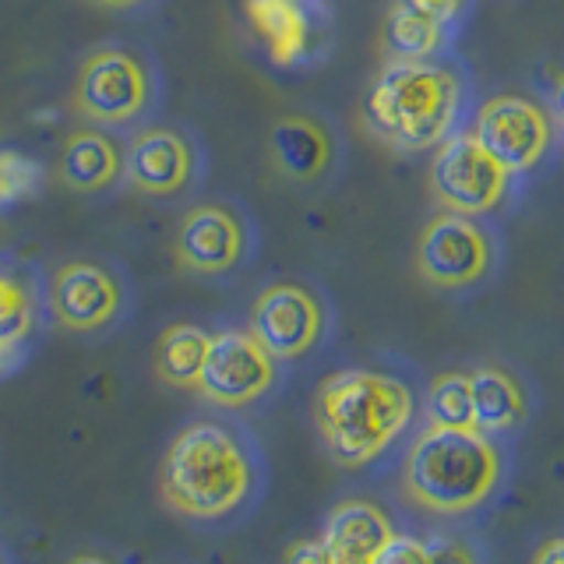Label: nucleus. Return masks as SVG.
Here are the masks:
<instances>
[{
  "mask_svg": "<svg viewBox=\"0 0 564 564\" xmlns=\"http://www.w3.org/2000/svg\"><path fill=\"white\" fill-rule=\"evenodd\" d=\"M251 234L243 216L226 202L194 205L176 226L173 261L176 269L194 275H226L247 258Z\"/></svg>",
  "mask_w": 564,
  "mask_h": 564,
  "instance_id": "nucleus-13",
  "label": "nucleus"
},
{
  "mask_svg": "<svg viewBox=\"0 0 564 564\" xmlns=\"http://www.w3.org/2000/svg\"><path fill=\"white\" fill-rule=\"evenodd\" d=\"M427 423L445 431L473 427V399H469V370H445L427 388Z\"/></svg>",
  "mask_w": 564,
  "mask_h": 564,
  "instance_id": "nucleus-21",
  "label": "nucleus"
},
{
  "mask_svg": "<svg viewBox=\"0 0 564 564\" xmlns=\"http://www.w3.org/2000/svg\"><path fill=\"white\" fill-rule=\"evenodd\" d=\"M22 360V343L14 339H0V375H8V370Z\"/></svg>",
  "mask_w": 564,
  "mask_h": 564,
  "instance_id": "nucleus-29",
  "label": "nucleus"
},
{
  "mask_svg": "<svg viewBox=\"0 0 564 564\" xmlns=\"http://www.w3.org/2000/svg\"><path fill=\"white\" fill-rule=\"evenodd\" d=\"M325 304L304 282H272L254 296L251 332L264 352L282 360H300L322 343L325 335Z\"/></svg>",
  "mask_w": 564,
  "mask_h": 564,
  "instance_id": "nucleus-11",
  "label": "nucleus"
},
{
  "mask_svg": "<svg viewBox=\"0 0 564 564\" xmlns=\"http://www.w3.org/2000/svg\"><path fill=\"white\" fill-rule=\"evenodd\" d=\"M159 501L181 519H223L254 487V466L237 434L216 420H194L170 441L159 463Z\"/></svg>",
  "mask_w": 564,
  "mask_h": 564,
  "instance_id": "nucleus-2",
  "label": "nucleus"
},
{
  "mask_svg": "<svg viewBox=\"0 0 564 564\" xmlns=\"http://www.w3.org/2000/svg\"><path fill=\"white\" fill-rule=\"evenodd\" d=\"M405 8H413V11H420L423 18H431V22H437V25H445V29H452L458 18L466 14V8H469V0H402Z\"/></svg>",
  "mask_w": 564,
  "mask_h": 564,
  "instance_id": "nucleus-25",
  "label": "nucleus"
},
{
  "mask_svg": "<svg viewBox=\"0 0 564 564\" xmlns=\"http://www.w3.org/2000/svg\"><path fill=\"white\" fill-rule=\"evenodd\" d=\"M473 138L516 176L536 170L554 152L557 128L540 99L525 93H498L476 113Z\"/></svg>",
  "mask_w": 564,
  "mask_h": 564,
  "instance_id": "nucleus-9",
  "label": "nucleus"
},
{
  "mask_svg": "<svg viewBox=\"0 0 564 564\" xmlns=\"http://www.w3.org/2000/svg\"><path fill=\"white\" fill-rule=\"evenodd\" d=\"M463 113V78L434 61H388L364 96V123L395 152L441 145Z\"/></svg>",
  "mask_w": 564,
  "mask_h": 564,
  "instance_id": "nucleus-3",
  "label": "nucleus"
},
{
  "mask_svg": "<svg viewBox=\"0 0 564 564\" xmlns=\"http://www.w3.org/2000/svg\"><path fill=\"white\" fill-rule=\"evenodd\" d=\"M269 155L275 170L293 184H314L335 163V134L311 113H282L272 120Z\"/></svg>",
  "mask_w": 564,
  "mask_h": 564,
  "instance_id": "nucleus-15",
  "label": "nucleus"
},
{
  "mask_svg": "<svg viewBox=\"0 0 564 564\" xmlns=\"http://www.w3.org/2000/svg\"><path fill=\"white\" fill-rule=\"evenodd\" d=\"M533 564H564V540L551 536L540 543V551L533 554Z\"/></svg>",
  "mask_w": 564,
  "mask_h": 564,
  "instance_id": "nucleus-28",
  "label": "nucleus"
},
{
  "mask_svg": "<svg viewBox=\"0 0 564 564\" xmlns=\"http://www.w3.org/2000/svg\"><path fill=\"white\" fill-rule=\"evenodd\" d=\"M155 96L152 70L128 46H99L78 67L70 102L75 110L102 123V128H123L149 113Z\"/></svg>",
  "mask_w": 564,
  "mask_h": 564,
  "instance_id": "nucleus-5",
  "label": "nucleus"
},
{
  "mask_svg": "<svg viewBox=\"0 0 564 564\" xmlns=\"http://www.w3.org/2000/svg\"><path fill=\"white\" fill-rule=\"evenodd\" d=\"M123 173L145 198H173L198 176V152L184 131L155 123L131 138L128 152H123Z\"/></svg>",
  "mask_w": 564,
  "mask_h": 564,
  "instance_id": "nucleus-14",
  "label": "nucleus"
},
{
  "mask_svg": "<svg viewBox=\"0 0 564 564\" xmlns=\"http://www.w3.org/2000/svg\"><path fill=\"white\" fill-rule=\"evenodd\" d=\"M35 328V290L32 279L0 261V339L25 343Z\"/></svg>",
  "mask_w": 564,
  "mask_h": 564,
  "instance_id": "nucleus-22",
  "label": "nucleus"
},
{
  "mask_svg": "<svg viewBox=\"0 0 564 564\" xmlns=\"http://www.w3.org/2000/svg\"><path fill=\"white\" fill-rule=\"evenodd\" d=\"M431 159V191L437 205L458 216H490L511 194V173L494 159L480 141L469 134H448L434 145Z\"/></svg>",
  "mask_w": 564,
  "mask_h": 564,
  "instance_id": "nucleus-7",
  "label": "nucleus"
},
{
  "mask_svg": "<svg viewBox=\"0 0 564 564\" xmlns=\"http://www.w3.org/2000/svg\"><path fill=\"white\" fill-rule=\"evenodd\" d=\"M67 564H117L110 554H96V551H82L75 557H67Z\"/></svg>",
  "mask_w": 564,
  "mask_h": 564,
  "instance_id": "nucleus-30",
  "label": "nucleus"
},
{
  "mask_svg": "<svg viewBox=\"0 0 564 564\" xmlns=\"http://www.w3.org/2000/svg\"><path fill=\"white\" fill-rule=\"evenodd\" d=\"M205 349H208L205 328L191 325V322L170 325L155 339V349H152L155 378L170 388H181V392H194V384H198V375H202V364H205Z\"/></svg>",
  "mask_w": 564,
  "mask_h": 564,
  "instance_id": "nucleus-19",
  "label": "nucleus"
},
{
  "mask_svg": "<svg viewBox=\"0 0 564 564\" xmlns=\"http://www.w3.org/2000/svg\"><path fill=\"white\" fill-rule=\"evenodd\" d=\"M381 50L388 61H431L448 43V29L395 0L381 22Z\"/></svg>",
  "mask_w": 564,
  "mask_h": 564,
  "instance_id": "nucleus-20",
  "label": "nucleus"
},
{
  "mask_svg": "<svg viewBox=\"0 0 564 564\" xmlns=\"http://www.w3.org/2000/svg\"><path fill=\"white\" fill-rule=\"evenodd\" d=\"M243 18L275 67H311L335 43L332 0H243Z\"/></svg>",
  "mask_w": 564,
  "mask_h": 564,
  "instance_id": "nucleus-8",
  "label": "nucleus"
},
{
  "mask_svg": "<svg viewBox=\"0 0 564 564\" xmlns=\"http://www.w3.org/2000/svg\"><path fill=\"white\" fill-rule=\"evenodd\" d=\"M282 564H328V557H325L322 540L304 536V540H293L286 551H282Z\"/></svg>",
  "mask_w": 564,
  "mask_h": 564,
  "instance_id": "nucleus-27",
  "label": "nucleus"
},
{
  "mask_svg": "<svg viewBox=\"0 0 564 564\" xmlns=\"http://www.w3.org/2000/svg\"><path fill=\"white\" fill-rule=\"evenodd\" d=\"M123 173V149L102 131H70L61 159L57 181L75 194H99L113 187Z\"/></svg>",
  "mask_w": 564,
  "mask_h": 564,
  "instance_id": "nucleus-17",
  "label": "nucleus"
},
{
  "mask_svg": "<svg viewBox=\"0 0 564 564\" xmlns=\"http://www.w3.org/2000/svg\"><path fill=\"white\" fill-rule=\"evenodd\" d=\"M40 184V166L18 152H0V202H14Z\"/></svg>",
  "mask_w": 564,
  "mask_h": 564,
  "instance_id": "nucleus-23",
  "label": "nucleus"
},
{
  "mask_svg": "<svg viewBox=\"0 0 564 564\" xmlns=\"http://www.w3.org/2000/svg\"><path fill=\"white\" fill-rule=\"evenodd\" d=\"M423 551H427V564H476L469 546L458 540H448V536L423 543Z\"/></svg>",
  "mask_w": 564,
  "mask_h": 564,
  "instance_id": "nucleus-26",
  "label": "nucleus"
},
{
  "mask_svg": "<svg viewBox=\"0 0 564 564\" xmlns=\"http://www.w3.org/2000/svg\"><path fill=\"white\" fill-rule=\"evenodd\" d=\"M469 399H473V427L484 434L516 431L529 416V395L522 381L501 364H480L469 370Z\"/></svg>",
  "mask_w": 564,
  "mask_h": 564,
  "instance_id": "nucleus-18",
  "label": "nucleus"
},
{
  "mask_svg": "<svg viewBox=\"0 0 564 564\" xmlns=\"http://www.w3.org/2000/svg\"><path fill=\"white\" fill-rule=\"evenodd\" d=\"M410 384L381 370L349 367L328 375L311 399V420L339 469H364L413 420Z\"/></svg>",
  "mask_w": 564,
  "mask_h": 564,
  "instance_id": "nucleus-1",
  "label": "nucleus"
},
{
  "mask_svg": "<svg viewBox=\"0 0 564 564\" xmlns=\"http://www.w3.org/2000/svg\"><path fill=\"white\" fill-rule=\"evenodd\" d=\"M279 378V364L251 332L226 328L208 335L205 364L194 392L219 410H243L258 402Z\"/></svg>",
  "mask_w": 564,
  "mask_h": 564,
  "instance_id": "nucleus-10",
  "label": "nucleus"
},
{
  "mask_svg": "<svg viewBox=\"0 0 564 564\" xmlns=\"http://www.w3.org/2000/svg\"><path fill=\"white\" fill-rule=\"evenodd\" d=\"M50 314L64 332L93 335L110 328L123 311V286L110 264L64 261L50 279Z\"/></svg>",
  "mask_w": 564,
  "mask_h": 564,
  "instance_id": "nucleus-12",
  "label": "nucleus"
},
{
  "mask_svg": "<svg viewBox=\"0 0 564 564\" xmlns=\"http://www.w3.org/2000/svg\"><path fill=\"white\" fill-rule=\"evenodd\" d=\"M93 4H99V8H106V11H131V8L149 4V0H93Z\"/></svg>",
  "mask_w": 564,
  "mask_h": 564,
  "instance_id": "nucleus-31",
  "label": "nucleus"
},
{
  "mask_svg": "<svg viewBox=\"0 0 564 564\" xmlns=\"http://www.w3.org/2000/svg\"><path fill=\"white\" fill-rule=\"evenodd\" d=\"M395 533L388 511L367 498H346L332 508L322 546L328 564H370L381 543Z\"/></svg>",
  "mask_w": 564,
  "mask_h": 564,
  "instance_id": "nucleus-16",
  "label": "nucleus"
},
{
  "mask_svg": "<svg viewBox=\"0 0 564 564\" xmlns=\"http://www.w3.org/2000/svg\"><path fill=\"white\" fill-rule=\"evenodd\" d=\"M501 480V452L484 431L427 427L405 452L399 490L427 516H466Z\"/></svg>",
  "mask_w": 564,
  "mask_h": 564,
  "instance_id": "nucleus-4",
  "label": "nucleus"
},
{
  "mask_svg": "<svg viewBox=\"0 0 564 564\" xmlns=\"http://www.w3.org/2000/svg\"><path fill=\"white\" fill-rule=\"evenodd\" d=\"M416 272L434 290H469L494 272L498 243L476 216L441 212L416 240Z\"/></svg>",
  "mask_w": 564,
  "mask_h": 564,
  "instance_id": "nucleus-6",
  "label": "nucleus"
},
{
  "mask_svg": "<svg viewBox=\"0 0 564 564\" xmlns=\"http://www.w3.org/2000/svg\"><path fill=\"white\" fill-rule=\"evenodd\" d=\"M0 564H4V557H0Z\"/></svg>",
  "mask_w": 564,
  "mask_h": 564,
  "instance_id": "nucleus-32",
  "label": "nucleus"
},
{
  "mask_svg": "<svg viewBox=\"0 0 564 564\" xmlns=\"http://www.w3.org/2000/svg\"><path fill=\"white\" fill-rule=\"evenodd\" d=\"M370 564H427V551H423V540L392 533L381 543V551L370 557Z\"/></svg>",
  "mask_w": 564,
  "mask_h": 564,
  "instance_id": "nucleus-24",
  "label": "nucleus"
}]
</instances>
